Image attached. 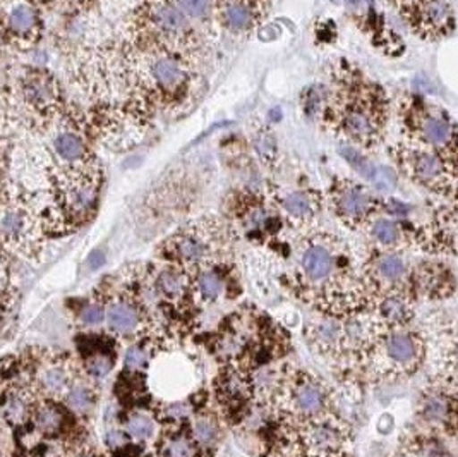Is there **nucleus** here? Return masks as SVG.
<instances>
[{"mask_svg":"<svg viewBox=\"0 0 458 457\" xmlns=\"http://www.w3.org/2000/svg\"><path fill=\"white\" fill-rule=\"evenodd\" d=\"M292 286L301 301L328 316L369 312L373 303L362 277V258L330 230L302 232L293 246Z\"/></svg>","mask_w":458,"mask_h":457,"instance_id":"nucleus-1","label":"nucleus"},{"mask_svg":"<svg viewBox=\"0 0 458 457\" xmlns=\"http://www.w3.org/2000/svg\"><path fill=\"white\" fill-rule=\"evenodd\" d=\"M198 65L175 54L125 43L121 69L127 86V108L143 123L155 114L184 110L199 91Z\"/></svg>","mask_w":458,"mask_h":457,"instance_id":"nucleus-2","label":"nucleus"},{"mask_svg":"<svg viewBox=\"0 0 458 457\" xmlns=\"http://www.w3.org/2000/svg\"><path fill=\"white\" fill-rule=\"evenodd\" d=\"M321 123L328 133L351 145L373 151L385 143L390 123V100L381 84L354 67L335 78L323 107Z\"/></svg>","mask_w":458,"mask_h":457,"instance_id":"nucleus-3","label":"nucleus"},{"mask_svg":"<svg viewBox=\"0 0 458 457\" xmlns=\"http://www.w3.org/2000/svg\"><path fill=\"white\" fill-rule=\"evenodd\" d=\"M125 43L175 54L191 61L201 59V39L175 0H141L127 24Z\"/></svg>","mask_w":458,"mask_h":457,"instance_id":"nucleus-4","label":"nucleus"},{"mask_svg":"<svg viewBox=\"0 0 458 457\" xmlns=\"http://www.w3.org/2000/svg\"><path fill=\"white\" fill-rule=\"evenodd\" d=\"M233 232L225 220L215 215L192 219L172 232L160 245V258L189 272L216 267L225 263L232 251Z\"/></svg>","mask_w":458,"mask_h":457,"instance_id":"nucleus-5","label":"nucleus"},{"mask_svg":"<svg viewBox=\"0 0 458 457\" xmlns=\"http://www.w3.org/2000/svg\"><path fill=\"white\" fill-rule=\"evenodd\" d=\"M268 399L271 413L280 419L284 428L335 413L330 385L318 375L295 366H285L276 375Z\"/></svg>","mask_w":458,"mask_h":457,"instance_id":"nucleus-6","label":"nucleus"},{"mask_svg":"<svg viewBox=\"0 0 458 457\" xmlns=\"http://www.w3.org/2000/svg\"><path fill=\"white\" fill-rule=\"evenodd\" d=\"M426 335L411 327L379 333L364 372L375 382L396 384L412 378L428 359Z\"/></svg>","mask_w":458,"mask_h":457,"instance_id":"nucleus-7","label":"nucleus"},{"mask_svg":"<svg viewBox=\"0 0 458 457\" xmlns=\"http://www.w3.org/2000/svg\"><path fill=\"white\" fill-rule=\"evenodd\" d=\"M54 200L59 219L67 228H81L100 203L104 185L102 167H55L54 168Z\"/></svg>","mask_w":458,"mask_h":457,"instance_id":"nucleus-8","label":"nucleus"},{"mask_svg":"<svg viewBox=\"0 0 458 457\" xmlns=\"http://www.w3.org/2000/svg\"><path fill=\"white\" fill-rule=\"evenodd\" d=\"M392 160L403 177L433 194L455 200L457 194V159H450L431 146L403 138L392 151Z\"/></svg>","mask_w":458,"mask_h":457,"instance_id":"nucleus-9","label":"nucleus"},{"mask_svg":"<svg viewBox=\"0 0 458 457\" xmlns=\"http://www.w3.org/2000/svg\"><path fill=\"white\" fill-rule=\"evenodd\" d=\"M398 121L403 138L457 159V123L445 108L409 95L398 105Z\"/></svg>","mask_w":458,"mask_h":457,"instance_id":"nucleus-10","label":"nucleus"},{"mask_svg":"<svg viewBox=\"0 0 458 457\" xmlns=\"http://www.w3.org/2000/svg\"><path fill=\"white\" fill-rule=\"evenodd\" d=\"M285 430L289 457H347L354 442L347 421L335 413Z\"/></svg>","mask_w":458,"mask_h":457,"instance_id":"nucleus-11","label":"nucleus"},{"mask_svg":"<svg viewBox=\"0 0 458 457\" xmlns=\"http://www.w3.org/2000/svg\"><path fill=\"white\" fill-rule=\"evenodd\" d=\"M327 202L335 219L354 232L366 230L383 210V202L369 187L349 177H336L332 181Z\"/></svg>","mask_w":458,"mask_h":457,"instance_id":"nucleus-12","label":"nucleus"},{"mask_svg":"<svg viewBox=\"0 0 458 457\" xmlns=\"http://www.w3.org/2000/svg\"><path fill=\"white\" fill-rule=\"evenodd\" d=\"M400 20L422 40L437 42L455 33L452 0H388Z\"/></svg>","mask_w":458,"mask_h":457,"instance_id":"nucleus-13","label":"nucleus"},{"mask_svg":"<svg viewBox=\"0 0 458 457\" xmlns=\"http://www.w3.org/2000/svg\"><path fill=\"white\" fill-rule=\"evenodd\" d=\"M417 416L422 421V428L441 435H455L457 384L435 378L433 385H429L420 395Z\"/></svg>","mask_w":458,"mask_h":457,"instance_id":"nucleus-14","label":"nucleus"},{"mask_svg":"<svg viewBox=\"0 0 458 457\" xmlns=\"http://www.w3.org/2000/svg\"><path fill=\"white\" fill-rule=\"evenodd\" d=\"M0 20L9 45L28 50L42 39V13L33 0H0Z\"/></svg>","mask_w":458,"mask_h":457,"instance_id":"nucleus-15","label":"nucleus"},{"mask_svg":"<svg viewBox=\"0 0 458 457\" xmlns=\"http://www.w3.org/2000/svg\"><path fill=\"white\" fill-rule=\"evenodd\" d=\"M270 202L282 224L299 232H308L314 228L323 211V196L316 189L275 191Z\"/></svg>","mask_w":458,"mask_h":457,"instance_id":"nucleus-16","label":"nucleus"},{"mask_svg":"<svg viewBox=\"0 0 458 457\" xmlns=\"http://www.w3.org/2000/svg\"><path fill=\"white\" fill-rule=\"evenodd\" d=\"M22 100L43 121L57 119L64 110V93L57 78L47 69H28L20 83Z\"/></svg>","mask_w":458,"mask_h":457,"instance_id":"nucleus-17","label":"nucleus"},{"mask_svg":"<svg viewBox=\"0 0 458 457\" xmlns=\"http://www.w3.org/2000/svg\"><path fill=\"white\" fill-rule=\"evenodd\" d=\"M412 243L429 254L455 256L457 253V207L455 202L437 207L429 219L416 228Z\"/></svg>","mask_w":458,"mask_h":457,"instance_id":"nucleus-18","label":"nucleus"},{"mask_svg":"<svg viewBox=\"0 0 458 457\" xmlns=\"http://www.w3.org/2000/svg\"><path fill=\"white\" fill-rule=\"evenodd\" d=\"M409 265L403 251L376 250L362 258V277L375 299L381 292L407 286Z\"/></svg>","mask_w":458,"mask_h":457,"instance_id":"nucleus-19","label":"nucleus"},{"mask_svg":"<svg viewBox=\"0 0 458 457\" xmlns=\"http://www.w3.org/2000/svg\"><path fill=\"white\" fill-rule=\"evenodd\" d=\"M271 0H213V14L232 35H250L270 13Z\"/></svg>","mask_w":458,"mask_h":457,"instance_id":"nucleus-20","label":"nucleus"},{"mask_svg":"<svg viewBox=\"0 0 458 457\" xmlns=\"http://www.w3.org/2000/svg\"><path fill=\"white\" fill-rule=\"evenodd\" d=\"M369 313L383 332L411 327L416 320L414 296L407 286L381 292L373 299Z\"/></svg>","mask_w":458,"mask_h":457,"instance_id":"nucleus-21","label":"nucleus"},{"mask_svg":"<svg viewBox=\"0 0 458 457\" xmlns=\"http://www.w3.org/2000/svg\"><path fill=\"white\" fill-rule=\"evenodd\" d=\"M213 394L224 411L235 413L252 401L254 384L248 372H244L241 366L227 365L218 372L213 382Z\"/></svg>","mask_w":458,"mask_h":457,"instance_id":"nucleus-22","label":"nucleus"},{"mask_svg":"<svg viewBox=\"0 0 458 457\" xmlns=\"http://www.w3.org/2000/svg\"><path fill=\"white\" fill-rule=\"evenodd\" d=\"M105 320L112 332L123 337H136L149 329L153 318L148 315L141 297L121 296L105 310Z\"/></svg>","mask_w":458,"mask_h":457,"instance_id":"nucleus-23","label":"nucleus"},{"mask_svg":"<svg viewBox=\"0 0 458 457\" xmlns=\"http://www.w3.org/2000/svg\"><path fill=\"white\" fill-rule=\"evenodd\" d=\"M233 219L239 230L248 237H263L271 232V224H282L270 200L261 196L241 194L233 205Z\"/></svg>","mask_w":458,"mask_h":457,"instance_id":"nucleus-24","label":"nucleus"},{"mask_svg":"<svg viewBox=\"0 0 458 457\" xmlns=\"http://www.w3.org/2000/svg\"><path fill=\"white\" fill-rule=\"evenodd\" d=\"M50 148L57 160L55 167H84L98 162L81 125H61L50 140Z\"/></svg>","mask_w":458,"mask_h":457,"instance_id":"nucleus-25","label":"nucleus"},{"mask_svg":"<svg viewBox=\"0 0 458 457\" xmlns=\"http://www.w3.org/2000/svg\"><path fill=\"white\" fill-rule=\"evenodd\" d=\"M151 289L164 303L182 306L192 299V275L177 265L162 262L151 272Z\"/></svg>","mask_w":458,"mask_h":457,"instance_id":"nucleus-26","label":"nucleus"},{"mask_svg":"<svg viewBox=\"0 0 458 457\" xmlns=\"http://www.w3.org/2000/svg\"><path fill=\"white\" fill-rule=\"evenodd\" d=\"M342 333H344V318L321 315L314 318L304 331L306 342L319 358L338 363L342 351Z\"/></svg>","mask_w":458,"mask_h":457,"instance_id":"nucleus-27","label":"nucleus"},{"mask_svg":"<svg viewBox=\"0 0 458 457\" xmlns=\"http://www.w3.org/2000/svg\"><path fill=\"white\" fill-rule=\"evenodd\" d=\"M33 226V217L26 205L16 198L0 194V243L20 246L31 237Z\"/></svg>","mask_w":458,"mask_h":457,"instance_id":"nucleus-28","label":"nucleus"},{"mask_svg":"<svg viewBox=\"0 0 458 457\" xmlns=\"http://www.w3.org/2000/svg\"><path fill=\"white\" fill-rule=\"evenodd\" d=\"M417 291L428 299H446L455 292V273L441 262L420 263L412 273Z\"/></svg>","mask_w":458,"mask_h":457,"instance_id":"nucleus-29","label":"nucleus"},{"mask_svg":"<svg viewBox=\"0 0 458 457\" xmlns=\"http://www.w3.org/2000/svg\"><path fill=\"white\" fill-rule=\"evenodd\" d=\"M364 232L376 250L403 251L412 243V236L407 234L400 222L392 219L376 217Z\"/></svg>","mask_w":458,"mask_h":457,"instance_id":"nucleus-30","label":"nucleus"},{"mask_svg":"<svg viewBox=\"0 0 458 457\" xmlns=\"http://www.w3.org/2000/svg\"><path fill=\"white\" fill-rule=\"evenodd\" d=\"M446 435L419 428L416 434L402 440L400 457H450Z\"/></svg>","mask_w":458,"mask_h":457,"instance_id":"nucleus-31","label":"nucleus"},{"mask_svg":"<svg viewBox=\"0 0 458 457\" xmlns=\"http://www.w3.org/2000/svg\"><path fill=\"white\" fill-rule=\"evenodd\" d=\"M160 457H203V449L194 442L191 434L181 425H168L167 430L158 436Z\"/></svg>","mask_w":458,"mask_h":457,"instance_id":"nucleus-32","label":"nucleus"},{"mask_svg":"<svg viewBox=\"0 0 458 457\" xmlns=\"http://www.w3.org/2000/svg\"><path fill=\"white\" fill-rule=\"evenodd\" d=\"M220 265L208 267L192 273V299L201 305L215 303L225 288L224 275L218 271Z\"/></svg>","mask_w":458,"mask_h":457,"instance_id":"nucleus-33","label":"nucleus"},{"mask_svg":"<svg viewBox=\"0 0 458 457\" xmlns=\"http://www.w3.org/2000/svg\"><path fill=\"white\" fill-rule=\"evenodd\" d=\"M189 434L194 442L205 451L218 445L222 436V425L213 413H199L192 416L189 425Z\"/></svg>","mask_w":458,"mask_h":457,"instance_id":"nucleus-34","label":"nucleus"},{"mask_svg":"<svg viewBox=\"0 0 458 457\" xmlns=\"http://www.w3.org/2000/svg\"><path fill=\"white\" fill-rule=\"evenodd\" d=\"M124 434L136 442H148L157 434V418L143 411H136L127 418Z\"/></svg>","mask_w":458,"mask_h":457,"instance_id":"nucleus-35","label":"nucleus"},{"mask_svg":"<svg viewBox=\"0 0 458 457\" xmlns=\"http://www.w3.org/2000/svg\"><path fill=\"white\" fill-rule=\"evenodd\" d=\"M42 385L48 392H63L71 389V374L65 366L54 365L42 375Z\"/></svg>","mask_w":458,"mask_h":457,"instance_id":"nucleus-36","label":"nucleus"},{"mask_svg":"<svg viewBox=\"0 0 458 457\" xmlns=\"http://www.w3.org/2000/svg\"><path fill=\"white\" fill-rule=\"evenodd\" d=\"M254 148L259 155V159L263 160V164L268 167L276 166L278 162V146H276V140L271 134L270 131L263 129L256 134L254 138Z\"/></svg>","mask_w":458,"mask_h":457,"instance_id":"nucleus-37","label":"nucleus"},{"mask_svg":"<svg viewBox=\"0 0 458 457\" xmlns=\"http://www.w3.org/2000/svg\"><path fill=\"white\" fill-rule=\"evenodd\" d=\"M65 401L69 404V408L76 413H86L91 410L93 402H95V394L89 387L86 385H72L67 395H65Z\"/></svg>","mask_w":458,"mask_h":457,"instance_id":"nucleus-38","label":"nucleus"},{"mask_svg":"<svg viewBox=\"0 0 458 457\" xmlns=\"http://www.w3.org/2000/svg\"><path fill=\"white\" fill-rule=\"evenodd\" d=\"M158 415L167 425H181V421L192 416V406L186 401H172L158 410Z\"/></svg>","mask_w":458,"mask_h":457,"instance_id":"nucleus-39","label":"nucleus"},{"mask_svg":"<svg viewBox=\"0 0 458 457\" xmlns=\"http://www.w3.org/2000/svg\"><path fill=\"white\" fill-rule=\"evenodd\" d=\"M64 416L54 406H43L37 415V427L45 434H55L63 427Z\"/></svg>","mask_w":458,"mask_h":457,"instance_id":"nucleus-40","label":"nucleus"},{"mask_svg":"<svg viewBox=\"0 0 458 457\" xmlns=\"http://www.w3.org/2000/svg\"><path fill=\"white\" fill-rule=\"evenodd\" d=\"M177 7L188 20H203L213 13V0H175Z\"/></svg>","mask_w":458,"mask_h":457,"instance_id":"nucleus-41","label":"nucleus"},{"mask_svg":"<svg viewBox=\"0 0 458 457\" xmlns=\"http://www.w3.org/2000/svg\"><path fill=\"white\" fill-rule=\"evenodd\" d=\"M84 368H86V374L93 376V378H105L106 375L114 370V361L106 354H93L91 358L86 359Z\"/></svg>","mask_w":458,"mask_h":457,"instance_id":"nucleus-42","label":"nucleus"},{"mask_svg":"<svg viewBox=\"0 0 458 457\" xmlns=\"http://www.w3.org/2000/svg\"><path fill=\"white\" fill-rule=\"evenodd\" d=\"M83 325L86 327H95V325H100L105 320V308L98 303H93V305H88L81 310L80 315Z\"/></svg>","mask_w":458,"mask_h":457,"instance_id":"nucleus-43","label":"nucleus"},{"mask_svg":"<svg viewBox=\"0 0 458 457\" xmlns=\"http://www.w3.org/2000/svg\"><path fill=\"white\" fill-rule=\"evenodd\" d=\"M148 361V353L141 346H132L125 351L124 363L129 370H141Z\"/></svg>","mask_w":458,"mask_h":457,"instance_id":"nucleus-44","label":"nucleus"},{"mask_svg":"<svg viewBox=\"0 0 458 457\" xmlns=\"http://www.w3.org/2000/svg\"><path fill=\"white\" fill-rule=\"evenodd\" d=\"M5 415L9 416L14 421H21L22 418L26 416V404L21 399L14 397L5 404Z\"/></svg>","mask_w":458,"mask_h":457,"instance_id":"nucleus-45","label":"nucleus"},{"mask_svg":"<svg viewBox=\"0 0 458 457\" xmlns=\"http://www.w3.org/2000/svg\"><path fill=\"white\" fill-rule=\"evenodd\" d=\"M106 442L112 447H119V445H123L125 442V434L121 432V430H114V432H110L108 436H106Z\"/></svg>","mask_w":458,"mask_h":457,"instance_id":"nucleus-46","label":"nucleus"},{"mask_svg":"<svg viewBox=\"0 0 458 457\" xmlns=\"http://www.w3.org/2000/svg\"><path fill=\"white\" fill-rule=\"evenodd\" d=\"M105 262L104 253L102 251H95V253H91L89 254V258H88V263H89V267L91 269H98V267H102V263Z\"/></svg>","mask_w":458,"mask_h":457,"instance_id":"nucleus-47","label":"nucleus"},{"mask_svg":"<svg viewBox=\"0 0 458 457\" xmlns=\"http://www.w3.org/2000/svg\"><path fill=\"white\" fill-rule=\"evenodd\" d=\"M9 45V40H7V35H5V30H4V24H2V20H0V56H2V52L5 50V47Z\"/></svg>","mask_w":458,"mask_h":457,"instance_id":"nucleus-48","label":"nucleus"},{"mask_svg":"<svg viewBox=\"0 0 458 457\" xmlns=\"http://www.w3.org/2000/svg\"><path fill=\"white\" fill-rule=\"evenodd\" d=\"M72 457H100L95 453H89V451H81V453H76Z\"/></svg>","mask_w":458,"mask_h":457,"instance_id":"nucleus-49","label":"nucleus"},{"mask_svg":"<svg viewBox=\"0 0 458 457\" xmlns=\"http://www.w3.org/2000/svg\"><path fill=\"white\" fill-rule=\"evenodd\" d=\"M347 2H349V4H355V2H357V0H347Z\"/></svg>","mask_w":458,"mask_h":457,"instance_id":"nucleus-50","label":"nucleus"}]
</instances>
